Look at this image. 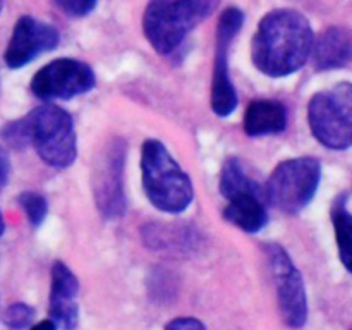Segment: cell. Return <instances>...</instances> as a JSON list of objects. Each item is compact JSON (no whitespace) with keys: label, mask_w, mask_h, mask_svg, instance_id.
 <instances>
[{"label":"cell","mask_w":352,"mask_h":330,"mask_svg":"<svg viewBox=\"0 0 352 330\" xmlns=\"http://www.w3.org/2000/svg\"><path fill=\"white\" fill-rule=\"evenodd\" d=\"M220 192L226 199L239 195L265 196V189L248 174L239 158H229L223 164L222 174H220Z\"/></svg>","instance_id":"2e32d148"},{"label":"cell","mask_w":352,"mask_h":330,"mask_svg":"<svg viewBox=\"0 0 352 330\" xmlns=\"http://www.w3.org/2000/svg\"><path fill=\"white\" fill-rule=\"evenodd\" d=\"M220 0H150L143 14V31L151 47L168 55L184 38L208 19Z\"/></svg>","instance_id":"3957f363"},{"label":"cell","mask_w":352,"mask_h":330,"mask_svg":"<svg viewBox=\"0 0 352 330\" xmlns=\"http://www.w3.org/2000/svg\"><path fill=\"white\" fill-rule=\"evenodd\" d=\"M2 6H3V0H0V10H2Z\"/></svg>","instance_id":"484cf974"},{"label":"cell","mask_w":352,"mask_h":330,"mask_svg":"<svg viewBox=\"0 0 352 330\" xmlns=\"http://www.w3.org/2000/svg\"><path fill=\"white\" fill-rule=\"evenodd\" d=\"M352 55V43L349 31L344 28L332 26L313 41L311 55L318 71H333L349 64Z\"/></svg>","instance_id":"4fadbf2b"},{"label":"cell","mask_w":352,"mask_h":330,"mask_svg":"<svg viewBox=\"0 0 352 330\" xmlns=\"http://www.w3.org/2000/svg\"><path fill=\"white\" fill-rule=\"evenodd\" d=\"M313 30L301 12L277 9L268 12L258 24L253 36V64L270 78H285L309 60Z\"/></svg>","instance_id":"6da1fadb"},{"label":"cell","mask_w":352,"mask_h":330,"mask_svg":"<svg viewBox=\"0 0 352 330\" xmlns=\"http://www.w3.org/2000/svg\"><path fill=\"white\" fill-rule=\"evenodd\" d=\"M122 170H124V148L116 143V146L107 151V157L103 164L100 165L96 172V186L95 195L98 208L109 219L122 215L126 208L124 201V189H122Z\"/></svg>","instance_id":"7c38bea8"},{"label":"cell","mask_w":352,"mask_h":330,"mask_svg":"<svg viewBox=\"0 0 352 330\" xmlns=\"http://www.w3.org/2000/svg\"><path fill=\"white\" fill-rule=\"evenodd\" d=\"M141 179L144 195L160 212L182 213L195 198L191 177L158 140H146L141 146Z\"/></svg>","instance_id":"7a4b0ae2"},{"label":"cell","mask_w":352,"mask_h":330,"mask_svg":"<svg viewBox=\"0 0 352 330\" xmlns=\"http://www.w3.org/2000/svg\"><path fill=\"white\" fill-rule=\"evenodd\" d=\"M313 136L330 150H349L352 144V86L344 81L313 95L308 103Z\"/></svg>","instance_id":"8992f818"},{"label":"cell","mask_w":352,"mask_h":330,"mask_svg":"<svg viewBox=\"0 0 352 330\" xmlns=\"http://www.w3.org/2000/svg\"><path fill=\"white\" fill-rule=\"evenodd\" d=\"M9 175H10L9 155H7L6 148L0 146V189L6 188V184L9 182Z\"/></svg>","instance_id":"603a6c76"},{"label":"cell","mask_w":352,"mask_h":330,"mask_svg":"<svg viewBox=\"0 0 352 330\" xmlns=\"http://www.w3.org/2000/svg\"><path fill=\"white\" fill-rule=\"evenodd\" d=\"M3 229H6V223H3L2 212H0V236H2V234H3Z\"/></svg>","instance_id":"d4e9b609"},{"label":"cell","mask_w":352,"mask_h":330,"mask_svg":"<svg viewBox=\"0 0 352 330\" xmlns=\"http://www.w3.org/2000/svg\"><path fill=\"white\" fill-rule=\"evenodd\" d=\"M57 45L58 31L52 24L34 19L33 16H23L14 26L12 36L3 54V60L7 67L19 69L45 52L54 50Z\"/></svg>","instance_id":"30bf717a"},{"label":"cell","mask_w":352,"mask_h":330,"mask_svg":"<svg viewBox=\"0 0 352 330\" xmlns=\"http://www.w3.org/2000/svg\"><path fill=\"white\" fill-rule=\"evenodd\" d=\"M165 330H206V327L192 316H181L167 323Z\"/></svg>","instance_id":"7402d4cb"},{"label":"cell","mask_w":352,"mask_h":330,"mask_svg":"<svg viewBox=\"0 0 352 330\" xmlns=\"http://www.w3.org/2000/svg\"><path fill=\"white\" fill-rule=\"evenodd\" d=\"M79 282L64 261H55L52 267L50 313L52 322L64 330H76L79 323Z\"/></svg>","instance_id":"8fae6325"},{"label":"cell","mask_w":352,"mask_h":330,"mask_svg":"<svg viewBox=\"0 0 352 330\" xmlns=\"http://www.w3.org/2000/svg\"><path fill=\"white\" fill-rule=\"evenodd\" d=\"M60 10L72 17H85L96 7V0H55Z\"/></svg>","instance_id":"44dd1931"},{"label":"cell","mask_w":352,"mask_h":330,"mask_svg":"<svg viewBox=\"0 0 352 330\" xmlns=\"http://www.w3.org/2000/svg\"><path fill=\"white\" fill-rule=\"evenodd\" d=\"M265 253L277 289L282 318L292 329H301L308 320V298L301 272L292 263L287 251L278 244H267Z\"/></svg>","instance_id":"9c48e42d"},{"label":"cell","mask_w":352,"mask_h":330,"mask_svg":"<svg viewBox=\"0 0 352 330\" xmlns=\"http://www.w3.org/2000/svg\"><path fill=\"white\" fill-rule=\"evenodd\" d=\"M243 24L244 14L236 7H230V9L223 10L219 19V26H217L210 103H212L213 113H217L219 117H229L237 107V91L234 88L229 69V52L234 38L239 34Z\"/></svg>","instance_id":"52a82bcc"},{"label":"cell","mask_w":352,"mask_h":330,"mask_svg":"<svg viewBox=\"0 0 352 330\" xmlns=\"http://www.w3.org/2000/svg\"><path fill=\"white\" fill-rule=\"evenodd\" d=\"M30 330H57V325H55L52 320H43V322L36 323V325L31 327Z\"/></svg>","instance_id":"cb8c5ba5"},{"label":"cell","mask_w":352,"mask_h":330,"mask_svg":"<svg viewBox=\"0 0 352 330\" xmlns=\"http://www.w3.org/2000/svg\"><path fill=\"white\" fill-rule=\"evenodd\" d=\"M243 126L251 138L280 134L287 127V109L275 100H254L248 105Z\"/></svg>","instance_id":"5bb4252c"},{"label":"cell","mask_w":352,"mask_h":330,"mask_svg":"<svg viewBox=\"0 0 352 330\" xmlns=\"http://www.w3.org/2000/svg\"><path fill=\"white\" fill-rule=\"evenodd\" d=\"M17 203H19L21 208L26 213L28 220L33 227H38L43 223V220L47 219L48 213V203L45 199V196H41L40 192L34 191H24L17 196Z\"/></svg>","instance_id":"ac0fdd59"},{"label":"cell","mask_w":352,"mask_h":330,"mask_svg":"<svg viewBox=\"0 0 352 330\" xmlns=\"http://www.w3.org/2000/svg\"><path fill=\"white\" fill-rule=\"evenodd\" d=\"M0 136L6 141L7 146H10L12 150H24L26 146H30L31 133L28 117L12 120V122H7L6 126L0 129Z\"/></svg>","instance_id":"d6986e66"},{"label":"cell","mask_w":352,"mask_h":330,"mask_svg":"<svg viewBox=\"0 0 352 330\" xmlns=\"http://www.w3.org/2000/svg\"><path fill=\"white\" fill-rule=\"evenodd\" d=\"M95 72L76 58H55L31 78V93L43 102L71 100L95 88Z\"/></svg>","instance_id":"ba28073f"},{"label":"cell","mask_w":352,"mask_h":330,"mask_svg":"<svg viewBox=\"0 0 352 330\" xmlns=\"http://www.w3.org/2000/svg\"><path fill=\"white\" fill-rule=\"evenodd\" d=\"M31 144L41 160L54 168H67L78 155L72 117L54 103H45L28 113Z\"/></svg>","instance_id":"277c9868"},{"label":"cell","mask_w":352,"mask_h":330,"mask_svg":"<svg viewBox=\"0 0 352 330\" xmlns=\"http://www.w3.org/2000/svg\"><path fill=\"white\" fill-rule=\"evenodd\" d=\"M332 223L336 230L337 248L340 261L347 270H351L352 261V215L349 212V192H342L332 205Z\"/></svg>","instance_id":"e0dca14e"},{"label":"cell","mask_w":352,"mask_h":330,"mask_svg":"<svg viewBox=\"0 0 352 330\" xmlns=\"http://www.w3.org/2000/svg\"><path fill=\"white\" fill-rule=\"evenodd\" d=\"M34 318V309L26 302H14L3 313V323L10 330H24L31 325Z\"/></svg>","instance_id":"ffe728a7"},{"label":"cell","mask_w":352,"mask_h":330,"mask_svg":"<svg viewBox=\"0 0 352 330\" xmlns=\"http://www.w3.org/2000/svg\"><path fill=\"white\" fill-rule=\"evenodd\" d=\"M322 179V164L315 157H298L280 162L270 174L265 189L267 203L280 212L296 215L315 198Z\"/></svg>","instance_id":"5b68a950"},{"label":"cell","mask_w":352,"mask_h":330,"mask_svg":"<svg viewBox=\"0 0 352 330\" xmlns=\"http://www.w3.org/2000/svg\"><path fill=\"white\" fill-rule=\"evenodd\" d=\"M223 219L248 234H256L267 226V199L260 195H239L227 199Z\"/></svg>","instance_id":"9a60e30c"}]
</instances>
